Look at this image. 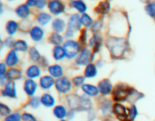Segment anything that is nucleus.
<instances>
[{"mask_svg": "<svg viewBox=\"0 0 155 121\" xmlns=\"http://www.w3.org/2000/svg\"><path fill=\"white\" fill-rule=\"evenodd\" d=\"M29 54H30V59L33 60V61H38L40 59V54L35 48H30V51H29Z\"/></svg>", "mask_w": 155, "mask_h": 121, "instance_id": "nucleus-33", "label": "nucleus"}, {"mask_svg": "<svg viewBox=\"0 0 155 121\" xmlns=\"http://www.w3.org/2000/svg\"><path fill=\"white\" fill-rule=\"evenodd\" d=\"M71 5L80 13H84L86 11V5L83 1H73L71 2Z\"/></svg>", "mask_w": 155, "mask_h": 121, "instance_id": "nucleus-29", "label": "nucleus"}, {"mask_svg": "<svg viewBox=\"0 0 155 121\" xmlns=\"http://www.w3.org/2000/svg\"><path fill=\"white\" fill-rule=\"evenodd\" d=\"M23 121H36V118L32 114L28 113H24L21 116Z\"/></svg>", "mask_w": 155, "mask_h": 121, "instance_id": "nucleus-40", "label": "nucleus"}, {"mask_svg": "<svg viewBox=\"0 0 155 121\" xmlns=\"http://www.w3.org/2000/svg\"><path fill=\"white\" fill-rule=\"evenodd\" d=\"M98 89L103 95H107L112 90V84L107 79L101 80L98 83Z\"/></svg>", "mask_w": 155, "mask_h": 121, "instance_id": "nucleus-10", "label": "nucleus"}, {"mask_svg": "<svg viewBox=\"0 0 155 121\" xmlns=\"http://www.w3.org/2000/svg\"><path fill=\"white\" fill-rule=\"evenodd\" d=\"M113 110L114 114L116 115L117 117L121 120H125L127 119V116H129V113H127V110L124 105L120 104H115L113 107Z\"/></svg>", "mask_w": 155, "mask_h": 121, "instance_id": "nucleus-5", "label": "nucleus"}, {"mask_svg": "<svg viewBox=\"0 0 155 121\" xmlns=\"http://www.w3.org/2000/svg\"><path fill=\"white\" fill-rule=\"evenodd\" d=\"M22 118L21 117V115L18 113H12V114L8 115L5 118V121H21Z\"/></svg>", "mask_w": 155, "mask_h": 121, "instance_id": "nucleus-35", "label": "nucleus"}, {"mask_svg": "<svg viewBox=\"0 0 155 121\" xmlns=\"http://www.w3.org/2000/svg\"><path fill=\"white\" fill-rule=\"evenodd\" d=\"M0 73H1V77H2L4 74L6 73V64L4 63H2L0 64Z\"/></svg>", "mask_w": 155, "mask_h": 121, "instance_id": "nucleus-42", "label": "nucleus"}, {"mask_svg": "<svg viewBox=\"0 0 155 121\" xmlns=\"http://www.w3.org/2000/svg\"><path fill=\"white\" fill-rule=\"evenodd\" d=\"M61 121H66V120H61Z\"/></svg>", "mask_w": 155, "mask_h": 121, "instance_id": "nucleus-48", "label": "nucleus"}, {"mask_svg": "<svg viewBox=\"0 0 155 121\" xmlns=\"http://www.w3.org/2000/svg\"><path fill=\"white\" fill-rule=\"evenodd\" d=\"M83 92L89 96H96L99 92V89L96 86L89 84H84L82 86Z\"/></svg>", "mask_w": 155, "mask_h": 121, "instance_id": "nucleus-15", "label": "nucleus"}, {"mask_svg": "<svg viewBox=\"0 0 155 121\" xmlns=\"http://www.w3.org/2000/svg\"><path fill=\"white\" fill-rule=\"evenodd\" d=\"M14 48L16 51H27L28 46H27V44L26 43L25 41L23 40H18L17 42H15L13 45Z\"/></svg>", "mask_w": 155, "mask_h": 121, "instance_id": "nucleus-31", "label": "nucleus"}, {"mask_svg": "<svg viewBox=\"0 0 155 121\" xmlns=\"http://www.w3.org/2000/svg\"><path fill=\"white\" fill-rule=\"evenodd\" d=\"M40 75V70H39V67L36 66V65H33L28 67L27 70V76L30 79L36 78Z\"/></svg>", "mask_w": 155, "mask_h": 121, "instance_id": "nucleus-20", "label": "nucleus"}, {"mask_svg": "<svg viewBox=\"0 0 155 121\" xmlns=\"http://www.w3.org/2000/svg\"><path fill=\"white\" fill-rule=\"evenodd\" d=\"M124 121H133V120H132V119H125V120H124Z\"/></svg>", "mask_w": 155, "mask_h": 121, "instance_id": "nucleus-47", "label": "nucleus"}, {"mask_svg": "<svg viewBox=\"0 0 155 121\" xmlns=\"http://www.w3.org/2000/svg\"><path fill=\"white\" fill-rule=\"evenodd\" d=\"M19 61V59H18V55L16 54V51L15 50H12L8 54L7 57L5 59V62L6 64L8 65V66L12 67L15 66V64L18 63Z\"/></svg>", "mask_w": 155, "mask_h": 121, "instance_id": "nucleus-14", "label": "nucleus"}, {"mask_svg": "<svg viewBox=\"0 0 155 121\" xmlns=\"http://www.w3.org/2000/svg\"><path fill=\"white\" fill-rule=\"evenodd\" d=\"M16 14L21 18H25L30 15V9L27 5H21L16 9Z\"/></svg>", "mask_w": 155, "mask_h": 121, "instance_id": "nucleus-17", "label": "nucleus"}, {"mask_svg": "<svg viewBox=\"0 0 155 121\" xmlns=\"http://www.w3.org/2000/svg\"><path fill=\"white\" fill-rule=\"evenodd\" d=\"M51 15H49L47 13H45V12H41V13H39L37 16L38 22H39L41 25H45V24H48L50 21V20H51Z\"/></svg>", "mask_w": 155, "mask_h": 121, "instance_id": "nucleus-28", "label": "nucleus"}, {"mask_svg": "<svg viewBox=\"0 0 155 121\" xmlns=\"http://www.w3.org/2000/svg\"><path fill=\"white\" fill-rule=\"evenodd\" d=\"M41 103L46 107H52L54 104V99L51 95L45 93L41 97Z\"/></svg>", "mask_w": 155, "mask_h": 121, "instance_id": "nucleus-21", "label": "nucleus"}, {"mask_svg": "<svg viewBox=\"0 0 155 121\" xmlns=\"http://www.w3.org/2000/svg\"><path fill=\"white\" fill-rule=\"evenodd\" d=\"M0 113H1L2 116H7L11 113V110L8 106L1 104H0Z\"/></svg>", "mask_w": 155, "mask_h": 121, "instance_id": "nucleus-36", "label": "nucleus"}, {"mask_svg": "<svg viewBox=\"0 0 155 121\" xmlns=\"http://www.w3.org/2000/svg\"><path fill=\"white\" fill-rule=\"evenodd\" d=\"M137 114H138V111H137V109H136V106H133V107H131V109L129 110V116H130V117L131 118L132 120H133V119L136 118V116H137Z\"/></svg>", "mask_w": 155, "mask_h": 121, "instance_id": "nucleus-39", "label": "nucleus"}, {"mask_svg": "<svg viewBox=\"0 0 155 121\" xmlns=\"http://www.w3.org/2000/svg\"><path fill=\"white\" fill-rule=\"evenodd\" d=\"M80 21H81V24L83 25H84L85 27H91L92 25V19L87 15V14H84L83 15V16L80 18Z\"/></svg>", "mask_w": 155, "mask_h": 121, "instance_id": "nucleus-32", "label": "nucleus"}, {"mask_svg": "<svg viewBox=\"0 0 155 121\" xmlns=\"http://www.w3.org/2000/svg\"><path fill=\"white\" fill-rule=\"evenodd\" d=\"M7 77L9 80H19L21 77V73L19 70L15 69V68H11L7 73Z\"/></svg>", "mask_w": 155, "mask_h": 121, "instance_id": "nucleus-26", "label": "nucleus"}, {"mask_svg": "<svg viewBox=\"0 0 155 121\" xmlns=\"http://www.w3.org/2000/svg\"><path fill=\"white\" fill-rule=\"evenodd\" d=\"M48 7L50 11L54 15H59L62 13L64 9L63 3L59 1H51L48 3Z\"/></svg>", "mask_w": 155, "mask_h": 121, "instance_id": "nucleus-8", "label": "nucleus"}, {"mask_svg": "<svg viewBox=\"0 0 155 121\" xmlns=\"http://www.w3.org/2000/svg\"><path fill=\"white\" fill-rule=\"evenodd\" d=\"M41 103V99H39L37 97H35V98H33L30 101V105L33 108H37V107H39Z\"/></svg>", "mask_w": 155, "mask_h": 121, "instance_id": "nucleus-37", "label": "nucleus"}, {"mask_svg": "<svg viewBox=\"0 0 155 121\" xmlns=\"http://www.w3.org/2000/svg\"><path fill=\"white\" fill-rule=\"evenodd\" d=\"M145 11L151 17H155V2L148 5L145 7Z\"/></svg>", "mask_w": 155, "mask_h": 121, "instance_id": "nucleus-34", "label": "nucleus"}, {"mask_svg": "<svg viewBox=\"0 0 155 121\" xmlns=\"http://www.w3.org/2000/svg\"><path fill=\"white\" fill-rule=\"evenodd\" d=\"M65 55H66V53H65L64 48H62L60 45H57V46L54 47V50H53V56H54L55 60H61Z\"/></svg>", "mask_w": 155, "mask_h": 121, "instance_id": "nucleus-22", "label": "nucleus"}, {"mask_svg": "<svg viewBox=\"0 0 155 121\" xmlns=\"http://www.w3.org/2000/svg\"><path fill=\"white\" fill-rule=\"evenodd\" d=\"M39 83H40L41 87L45 89H50L51 86H53V85L54 84V80L52 77H50V76H44V77H42L40 79Z\"/></svg>", "mask_w": 155, "mask_h": 121, "instance_id": "nucleus-13", "label": "nucleus"}, {"mask_svg": "<svg viewBox=\"0 0 155 121\" xmlns=\"http://www.w3.org/2000/svg\"><path fill=\"white\" fill-rule=\"evenodd\" d=\"M85 81V78L83 77H74V80H73V83L76 86H81V85L83 84Z\"/></svg>", "mask_w": 155, "mask_h": 121, "instance_id": "nucleus-38", "label": "nucleus"}, {"mask_svg": "<svg viewBox=\"0 0 155 121\" xmlns=\"http://www.w3.org/2000/svg\"><path fill=\"white\" fill-rule=\"evenodd\" d=\"M48 40H49V42H51V43L54 44V45H56V46H57V45H59L62 42H63V38H62L61 36H60L58 33H53L51 34Z\"/></svg>", "mask_w": 155, "mask_h": 121, "instance_id": "nucleus-30", "label": "nucleus"}, {"mask_svg": "<svg viewBox=\"0 0 155 121\" xmlns=\"http://www.w3.org/2000/svg\"><path fill=\"white\" fill-rule=\"evenodd\" d=\"M53 112H54V116L58 118V119H64L67 116L66 109H65L64 107L61 105L56 106Z\"/></svg>", "mask_w": 155, "mask_h": 121, "instance_id": "nucleus-24", "label": "nucleus"}, {"mask_svg": "<svg viewBox=\"0 0 155 121\" xmlns=\"http://www.w3.org/2000/svg\"><path fill=\"white\" fill-rule=\"evenodd\" d=\"M48 71L53 77H60L63 75V70L60 65L54 64L48 67Z\"/></svg>", "mask_w": 155, "mask_h": 121, "instance_id": "nucleus-18", "label": "nucleus"}, {"mask_svg": "<svg viewBox=\"0 0 155 121\" xmlns=\"http://www.w3.org/2000/svg\"><path fill=\"white\" fill-rule=\"evenodd\" d=\"M18 28V23L14 21H10L6 24V30L9 35L15 34Z\"/></svg>", "mask_w": 155, "mask_h": 121, "instance_id": "nucleus-27", "label": "nucleus"}, {"mask_svg": "<svg viewBox=\"0 0 155 121\" xmlns=\"http://www.w3.org/2000/svg\"><path fill=\"white\" fill-rule=\"evenodd\" d=\"M101 21H97L96 23H95V24L93 25V27H92V30H93V31H96V30H98L101 27Z\"/></svg>", "mask_w": 155, "mask_h": 121, "instance_id": "nucleus-44", "label": "nucleus"}, {"mask_svg": "<svg viewBox=\"0 0 155 121\" xmlns=\"http://www.w3.org/2000/svg\"><path fill=\"white\" fill-rule=\"evenodd\" d=\"M45 5H46V2L40 0V1H36V5L35 6H36V7H37L38 8H43L45 7Z\"/></svg>", "mask_w": 155, "mask_h": 121, "instance_id": "nucleus-41", "label": "nucleus"}, {"mask_svg": "<svg viewBox=\"0 0 155 121\" xmlns=\"http://www.w3.org/2000/svg\"><path fill=\"white\" fill-rule=\"evenodd\" d=\"M66 35L68 36V37H71V36H73V35H74V32L71 31V30H68V31H67L66 33Z\"/></svg>", "mask_w": 155, "mask_h": 121, "instance_id": "nucleus-46", "label": "nucleus"}, {"mask_svg": "<svg viewBox=\"0 0 155 121\" xmlns=\"http://www.w3.org/2000/svg\"><path fill=\"white\" fill-rule=\"evenodd\" d=\"M65 28V22L61 18H57L52 22V29L55 33H61Z\"/></svg>", "mask_w": 155, "mask_h": 121, "instance_id": "nucleus-16", "label": "nucleus"}, {"mask_svg": "<svg viewBox=\"0 0 155 121\" xmlns=\"http://www.w3.org/2000/svg\"><path fill=\"white\" fill-rule=\"evenodd\" d=\"M85 77L87 78H92L97 75V68L93 64H89L86 66L84 71Z\"/></svg>", "mask_w": 155, "mask_h": 121, "instance_id": "nucleus-19", "label": "nucleus"}, {"mask_svg": "<svg viewBox=\"0 0 155 121\" xmlns=\"http://www.w3.org/2000/svg\"><path fill=\"white\" fill-rule=\"evenodd\" d=\"M64 48L66 56L68 58H73L75 57L79 52L80 50V45L77 42L73 40H68L64 45Z\"/></svg>", "mask_w": 155, "mask_h": 121, "instance_id": "nucleus-3", "label": "nucleus"}, {"mask_svg": "<svg viewBox=\"0 0 155 121\" xmlns=\"http://www.w3.org/2000/svg\"><path fill=\"white\" fill-rule=\"evenodd\" d=\"M30 36L36 42L40 41L43 37L44 32L39 27H34L31 29L30 32Z\"/></svg>", "mask_w": 155, "mask_h": 121, "instance_id": "nucleus-12", "label": "nucleus"}, {"mask_svg": "<svg viewBox=\"0 0 155 121\" xmlns=\"http://www.w3.org/2000/svg\"><path fill=\"white\" fill-rule=\"evenodd\" d=\"M55 87L58 92L65 93L71 89V83L66 77H61L56 80Z\"/></svg>", "mask_w": 155, "mask_h": 121, "instance_id": "nucleus-4", "label": "nucleus"}, {"mask_svg": "<svg viewBox=\"0 0 155 121\" xmlns=\"http://www.w3.org/2000/svg\"><path fill=\"white\" fill-rule=\"evenodd\" d=\"M24 91L28 95H33L36 92V89H37V85L31 79H28L25 81L24 86Z\"/></svg>", "mask_w": 155, "mask_h": 121, "instance_id": "nucleus-11", "label": "nucleus"}, {"mask_svg": "<svg viewBox=\"0 0 155 121\" xmlns=\"http://www.w3.org/2000/svg\"><path fill=\"white\" fill-rule=\"evenodd\" d=\"M36 1H28L27 2V5L28 6H35L36 5Z\"/></svg>", "mask_w": 155, "mask_h": 121, "instance_id": "nucleus-45", "label": "nucleus"}, {"mask_svg": "<svg viewBox=\"0 0 155 121\" xmlns=\"http://www.w3.org/2000/svg\"><path fill=\"white\" fill-rule=\"evenodd\" d=\"M92 52L89 48H84L80 52V55L77 58V63L79 65H86L91 60H92Z\"/></svg>", "mask_w": 155, "mask_h": 121, "instance_id": "nucleus-6", "label": "nucleus"}, {"mask_svg": "<svg viewBox=\"0 0 155 121\" xmlns=\"http://www.w3.org/2000/svg\"><path fill=\"white\" fill-rule=\"evenodd\" d=\"M98 13L107 14L110 11V3L108 2H101L95 8Z\"/></svg>", "mask_w": 155, "mask_h": 121, "instance_id": "nucleus-25", "label": "nucleus"}, {"mask_svg": "<svg viewBox=\"0 0 155 121\" xmlns=\"http://www.w3.org/2000/svg\"><path fill=\"white\" fill-rule=\"evenodd\" d=\"M108 45L111 54L116 57L123 55L127 48L126 41L124 39L113 38L108 41Z\"/></svg>", "mask_w": 155, "mask_h": 121, "instance_id": "nucleus-1", "label": "nucleus"}, {"mask_svg": "<svg viewBox=\"0 0 155 121\" xmlns=\"http://www.w3.org/2000/svg\"><path fill=\"white\" fill-rule=\"evenodd\" d=\"M80 26H81V21H80V18L79 15L77 14H74L71 17L68 22V30H71V31H77L80 29Z\"/></svg>", "mask_w": 155, "mask_h": 121, "instance_id": "nucleus-7", "label": "nucleus"}, {"mask_svg": "<svg viewBox=\"0 0 155 121\" xmlns=\"http://www.w3.org/2000/svg\"><path fill=\"white\" fill-rule=\"evenodd\" d=\"M80 41L82 43H86V30H83L81 33V36H80Z\"/></svg>", "mask_w": 155, "mask_h": 121, "instance_id": "nucleus-43", "label": "nucleus"}, {"mask_svg": "<svg viewBox=\"0 0 155 121\" xmlns=\"http://www.w3.org/2000/svg\"><path fill=\"white\" fill-rule=\"evenodd\" d=\"M133 91V89L127 85H117L113 91V98L116 101H124L127 99Z\"/></svg>", "mask_w": 155, "mask_h": 121, "instance_id": "nucleus-2", "label": "nucleus"}, {"mask_svg": "<svg viewBox=\"0 0 155 121\" xmlns=\"http://www.w3.org/2000/svg\"><path fill=\"white\" fill-rule=\"evenodd\" d=\"M101 38L98 36H97V35H95L90 39V41H89V45H90V47H92L93 48L95 52H96V51H98L99 50L100 46H101Z\"/></svg>", "mask_w": 155, "mask_h": 121, "instance_id": "nucleus-23", "label": "nucleus"}, {"mask_svg": "<svg viewBox=\"0 0 155 121\" xmlns=\"http://www.w3.org/2000/svg\"><path fill=\"white\" fill-rule=\"evenodd\" d=\"M3 96L10 97V98H15L16 97V89L15 84L14 82L10 81L6 84L5 89L2 92Z\"/></svg>", "mask_w": 155, "mask_h": 121, "instance_id": "nucleus-9", "label": "nucleus"}]
</instances>
